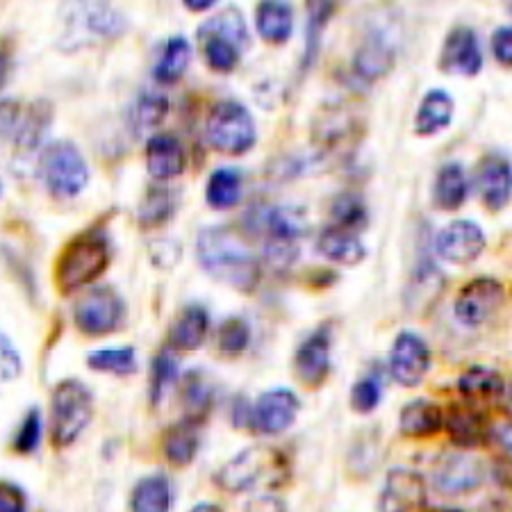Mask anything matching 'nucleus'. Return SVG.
<instances>
[{
  "label": "nucleus",
  "instance_id": "obj_30",
  "mask_svg": "<svg viewBox=\"0 0 512 512\" xmlns=\"http://www.w3.org/2000/svg\"><path fill=\"white\" fill-rule=\"evenodd\" d=\"M180 401H183L185 419L203 426L214 408V385L203 369H189L180 378Z\"/></svg>",
  "mask_w": 512,
  "mask_h": 512
},
{
  "label": "nucleus",
  "instance_id": "obj_2",
  "mask_svg": "<svg viewBox=\"0 0 512 512\" xmlns=\"http://www.w3.org/2000/svg\"><path fill=\"white\" fill-rule=\"evenodd\" d=\"M292 467L287 456L276 447L258 444L249 447L235 458H230L224 467L214 474V483L230 494L251 492L253 487H280L289 481Z\"/></svg>",
  "mask_w": 512,
  "mask_h": 512
},
{
  "label": "nucleus",
  "instance_id": "obj_47",
  "mask_svg": "<svg viewBox=\"0 0 512 512\" xmlns=\"http://www.w3.org/2000/svg\"><path fill=\"white\" fill-rule=\"evenodd\" d=\"M23 371L21 353L12 344L10 337L0 333V383H12Z\"/></svg>",
  "mask_w": 512,
  "mask_h": 512
},
{
  "label": "nucleus",
  "instance_id": "obj_5",
  "mask_svg": "<svg viewBox=\"0 0 512 512\" xmlns=\"http://www.w3.org/2000/svg\"><path fill=\"white\" fill-rule=\"evenodd\" d=\"M362 139H365V119L351 103H324L312 119V146L321 158H351Z\"/></svg>",
  "mask_w": 512,
  "mask_h": 512
},
{
  "label": "nucleus",
  "instance_id": "obj_41",
  "mask_svg": "<svg viewBox=\"0 0 512 512\" xmlns=\"http://www.w3.org/2000/svg\"><path fill=\"white\" fill-rule=\"evenodd\" d=\"M87 367L98 374L132 376L137 371V353L132 346H105L87 355Z\"/></svg>",
  "mask_w": 512,
  "mask_h": 512
},
{
  "label": "nucleus",
  "instance_id": "obj_22",
  "mask_svg": "<svg viewBox=\"0 0 512 512\" xmlns=\"http://www.w3.org/2000/svg\"><path fill=\"white\" fill-rule=\"evenodd\" d=\"M251 233H264L269 239H276V242H289L299 244V239L308 235V214L299 205H274V208L267 210H255L253 212Z\"/></svg>",
  "mask_w": 512,
  "mask_h": 512
},
{
  "label": "nucleus",
  "instance_id": "obj_35",
  "mask_svg": "<svg viewBox=\"0 0 512 512\" xmlns=\"http://www.w3.org/2000/svg\"><path fill=\"white\" fill-rule=\"evenodd\" d=\"M469 183L465 167L460 162H447L437 171L433 183V205L442 212L460 210L467 201Z\"/></svg>",
  "mask_w": 512,
  "mask_h": 512
},
{
  "label": "nucleus",
  "instance_id": "obj_9",
  "mask_svg": "<svg viewBox=\"0 0 512 512\" xmlns=\"http://www.w3.org/2000/svg\"><path fill=\"white\" fill-rule=\"evenodd\" d=\"M128 32V19L117 7L107 3H76L69 10L66 32L60 39L64 51L94 44V41H114Z\"/></svg>",
  "mask_w": 512,
  "mask_h": 512
},
{
  "label": "nucleus",
  "instance_id": "obj_25",
  "mask_svg": "<svg viewBox=\"0 0 512 512\" xmlns=\"http://www.w3.org/2000/svg\"><path fill=\"white\" fill-rule=\"evenodd\" d=\"M396 64V48L385 39L383 32L371 30L360 41L353 55V73L355 78L365 82H376L385 78Z\"/></svg>",
  "mask_w": 512,
  "mask_h": 512
},
{
  "label": "nucleus",
  "instance_id": "obj_28",
  "mask_svg": "<svg viewBox=\"0 0 512 512\" xmlns=\"http://www.w3.org/2000/svg\"><path fill=\"white\" fill-rule=\"evenodd\" d=\"M201 447V424L192 419H180L162 435V453L173 467H189Z\"/></svg>",
  "mask_w": 512,
  "mask_h": 512
},
{
  "label": "nucleus",
  "instance_id": "obj_17",
  "mask_svg": "<svg viewBox=\"0 0 512 512\" xmlns=\"http://www.w3.org/2000/svg\"><path fill=\"white\" fill-rule=\"evenodd\" d=\"M442 428L447 431L453 447L462 451L478 449L492 440V424L485 410L465 401L451 403L449 410L444 412Z\"/></svg>",
  "mask_w": 512,
  "mask_h": 512
},
{
  "label": "nucleus",
  "instance_id": "obj_24",
  "mask_svg": "<svg viewBox=\"0 0 512 512\" xmlns=\"http://www.w3.org/2000/svg\"><path fill=\"white\" fill-rule=\"evenodd\" d=\"M444 285H447V280H444V274L431 255H421L406 287V308L415 315L431 312L433 305L440 301Z\"/></svg>",
  "mask_w": 512,
  "mask_h": 512
},
{
  "label": "nucleus",
  "instance_id": "obj_36",
  "mask_svg": "<svg viewBox=\"0 0 512 512\" xmlns=\"http://www.w3.org/2000/svg\"><path fill=\"white\" fill-rule=\"evenodd\" d=\"M305 10H308V23H305V46H303V55L299 64L301 76H305V73H308L317 62L326 26L328 21L333 19L337 3H330V0H310V3L305 5Z\"/></svg>",
  "mask_w": 512,
  "mask_h": 512
},
{
  "label": "nucleus",
  "instance_id": "obj_33",
  "mask_svg": "<svg viewBox=\"0 0 512 512\" xmlns=\"http://www.w3.org/2000/svg\"><path fill=\"white\" fill-rule=\"evenodd\" d=\"M53 126V105L46 98L32 101L23 105L19 126L12 137V142L21 148V151H35L44 142L48 128Z\"/></svg>",
  "mask_w": 512,
  "mask_h": 512
},
{
  "label": "nucleus",
  "instance_id": "obj_13",
  "mask_svg": "<svg viewBox=\"0 0 512 512\" xmlns=\"http://www.w3.org/2000/svg\"><path fill=\"white\" fill-rule=\"evenodd\" d=\"M301 412V401L287 387H274L251 403L249 428L258 435H280L294 426Z\"/></svg>",
  "mask_w": 512,
  "mask_h": 512
},
{
  "label": "nucleus",
  "instance_id": "obj_37",
  "mask_svg": "<svg viewBox=\"0 0 512 512\" xmlns=\"http://www.w3.org/2000/svg\"><path fill=\"white\" fill-rule=\"evenodd\" d=\"M317 249L328 260L346 264V267H355V264H360L367 258V249L360 242V237L340 226H328L321 230Z\"/></svg>",
  "mask_w": 512,
  "mask_h": 512
},
{
  "label": "nucleus",
  "instance_id": "obj_11",
  "mask_svg": "<svg viewBox=\"0 0 512 512\" xmlns=\"http://www.w3.org/2000/svg\"><path fill=\"white\" fill-rule=\"evenodd\" d=\"M506 301V287L492 276H478L462 285L456 296V319L465 328H478L490 321Z\"/></svg>",
  "mask_w": 512,
  "mask_h": 512
},
{
  "label": "nucleus",
  "instance_id": "obj_53",
  "mask_svg": "<svg viewBox=\"0 0 512 512\" xmlns=\"http://www.w3.org/2000/svg\"><path fill=\"white\" fill-rule=\"evenodd\" d=\"M14 69V44L7 37L0 39V92H3L7 82H10Z\"/></svg>",
  "mask_w": 512,
  "mask_h": 512
},
{
  "label": "nucleus",
  "instance_id": "obj_55",
  "mask_svg": "<svg viewBox=\"0 0 512 512\" xmlns=\"http://www.w3.org/2000/svg\"><path fill=\"white\" fill-rule=\"evenodd\" d=\"M249 417H251V403L244 399V396H237L233 403V426L244 428L249 426Z\"/></svg>",
  "mask_w": 512,
  "mask_h": 512
},
{
  "label": "nucleus",
  "instance_id": "obj_43",
  "mask_svg": "<svg viewBox=\"0 0 512 512\" xmlns=\"http://www.w3.org/2000/svg\"><path fill=\"white\" fill-rule=\"evenodd\" d=\"M180 378V365L176 353L162 349L151 362V376H148V399L151 406H160L169 387Z\"/></svg>",
  "mask_w": 512,
  "mask_h": 512
},
{
  "label": "nucleus",
  "instance_id": "obj_54",
  "mask_svg": "<svg viewBox=\"0 0 512 512\" xmlns=\"http://www.w3.org/2000/svg\"><path fill=\"white\" fill-rule=\"evenodd\" d=\"M246 512H287V508L278 497H271V494H262V497H255V499L249 501Z\"/></svg>",
  "mask_w": 512,
  "mask_h": 512
},
{
  "label": "nucleus",
  "instance_id": "obj_6",
  "mask_svg": "<svg viewBox=\"0 0 512 512\" xmlns=\"http://www.w3.org/2000/svg\"><path fill=\"white\" fill-rule=\"evenodd\" d=\"M94 415V396L78 378H64L51 394V442L66 449L80 440Z\"/></svg>",
  "mask_w": 512,
  "mask_h": 512
},
{
  "label": "nucleus",
  "instance_id": "obj_39",
  "mask_svg": "<svg viewBox=\"0 0 512 512\" xmlns=\"http://www.w3.org/2000/svg\"><path fill=\"white\" fill-rule=\"evenodd\" d=\"M189 62H192V44L183 35H173L164 41L162 53L153 64V78L160 85H176L189 69Z\"/></svg>",
  "mask_w": 512,
  "mask_h": 512
},
{
  "label": "nucleus",
  "instance_id": "obj_44",
  "mask_svg": "<svg viewBox=\"0 0 512 512\" xmlns=\"http://www.w3.org/2000/svg\"><path fill=\"white\" fill-rule=\"evenodd\" d=\"M251 344V326L242 317H230L217 330V351L224 358H239Z\"/></svg>",
  "mask_w": 512,
  "mask_h": 512
},
{
  "label": "nucleus",
  "instance_id": "obj_49",
  "mask_svg": "<svg viewBox=\"0 0 512 512\" xmlns=\"http://www.w3.org/2000/svg\"><path fill=\"white\" fill-rule=\"evenodd\" d=\"M23 112V103L14 101V98H0V137L12 139L16 126H19Z\"/></svg>",
  "mask_w": 512,
  "mask_h": 512
},
{
  "label": "nucleus",
  "instance_id": "obj_10",
  "mask_svg": "<svg viewBox=\"0 0 512 512\" xmlns=\"http://www.w3.org/2000/svg\"><path fill=\"white\" fill-rule=\"evenodd\" d=\"M126 319V303L110 285L89 287L73 305V324L87 337L117 333Z\"/></svg>",
  "mask_w": 512,
  "mask_h": 512
},
{
  "label": "nucleus",
  "instance_id": "obj_42",
  "mask_svg": "<svg viewBox=\"0 0 512 512\" xmlns=\"http://www.w3.org/2000/svg\"><path fill=\"white\" fill-rule=\"evenodd\" d=\"M330 214H333V226H340L344 230L358 235L369 224V210L365 198L355 192H342L333 198L330 205Z\"/></svg>",
  "mask_w": 512,
  "mask_h": 512
},
{
  "label": "nucleus",
  "instance_id": "obj_4",
  "mask_svg": "<svg viewBox=\"0 0 512 512\" xmlns=\"http://www.w3.org/2000/svg\"><path fill=\"white\" fill-rule=\"evenodd\" d=\"M196 39L201 44L205 64L214 73L235 71L251 44L249 26H246L244 14L237 7H226L214 19L205 21L196 30Z\"/></svg>",
  "mask_w": 512,
  "mask_h": 512
},
{
  "label": "nucleus",
  "instance_id": "obj_57",
  "mask_svg": "<svg viewBox=\"0 0 512 512\" xmlns=\"http://www.w3.org/2000/svg\"><path fill=\"white\" fill-rule=\"evenodd\" d=\"M189 512H224V510H221V506H217V503L205 501V503H198V506H194Z\"/></svg>",
  "mask_w": 512,
  "mask_h": 512
},
{
  "label": "nucleus",
  "instance_id": "obj_21",
  "mask_svg": "<svg viewBox=\"0 0 512 512\" xmlns=\"http://www.w3.org/2000/svg\"><path fill=\"white\" fill-rule=\"evenodd\" d=\"M146 169L155 183H167L183 176L187 167V151L183 142L171 132H155L146 139Z\"/></svg>",
  "mask_w": 512,
  "mask_h": 512
},
{
  "label": "nucleus",
  "instance_id": "obj_40",
  "mask_svg": "<svg viewBox=\"0 0 512 512\" xmlns=\"http://www.w3.org/2000/svg\"><path fill=\"white\" fill-rule=\"evenodd\" d=\"M242 198V171L235 167H221L212 171L205 185V201L212 210H230L235 208Z\"/></svg>",
  "mask_w": 512,
  "mask_h": 512
},
{
  "label": "nucleus",
  "instance_id": "obj_18",
  "mask_svg": "<svg viewBox=\"0 0 512 512\" xmlns=\"http://www.w3.org/2000/svg\"><path fill=\"white\" fill-rule=\"evenodd\" d=\"M440 69L449 76L462 78H474L481 73L483 51L474 28L456 26L449 32L440 51Z\"/></svg>",
  "mask_w": 512,
  "mask_h": 512
},
{
  "label": "nucleus",
  "instance_id": "obj_29",
  "mask_svg": "<svg viewBox=\"0 0 512 512\" xmlns=\"http://www.w3.org/2000/svg\"><path fill=\"white\" fill-rule=\"evenodd\" d=\"M444 410L435 401L415 399L403 406L399 415V431L410 440H426L442 431Z\"/></svg>",
  "mask_w": 512,
  "mask_h": 512
},
{
  "label": "nucleus",
  "instance_id": "obj_48",
  "mask_svg": "<svg viewBox=\"0 0 512 512\" xmlns=\"http://www.w3.org/2000/svg\"><path fill=\"white\" fill-rule=\"evenodd\" d=\"M264 260H267L271 269L285 271L292 267L296 260H299V244L276 242V239H269L267 246H264Z\"/></svg>",
  "mask_w": 512,
  "mask_h": 512
},
{
  "label": "nucleus",
  "instance_id": "obj_14",
  "mask_svg": "<svg viewBox=\"0 0 512 512\" xmlns=\"http://www.w3.org/2000/svg\"><path fill=\"white\" fill-rule=\"evenodd\" d=\"M390 376L403 387H417L431 369V346L412 330H401L390 349Z\"/></svg>",
  "mask_w": 512,
  "mask_h": 512
},
{
  "label": "nucleus",
  "instance_id": "obj_58",
  "mask_svg": "<svg viewBox=\"0 0 512 512\" xmlns=\"http://www.w3.org/2000/svg\"><path fill=\"white\" fill-rule=\"evenodd\" d=\"M426 512H465V510H458V508H433V510H426Z\"/></svg>",
  "mask_w": 512,
  "mask_h": 512
},
{
  "label": "nucleus",
  "instance_id": "obj_15",
  "mask_svg": "<svg viewBox=\"0 0 512 512\" xmlns=\"http://www.w3.org/2000/svg\"><path fill=\"white\" fill-rule=\"evenodd\" d=\"M330 349H333V330L328 324L312 330L299 344L294 353V374L301 385L319 390L328 381L330 369H333V358H330L333 351Z\"/></svg>",
  "mask_w": 512,
  "mask_h": 512
},
{
  "label": "nucleus",
  "instance_id": "obj_46",
  "mask_svg": "<svg viewBox=\"0 0 512 512\" xmlns=\"http://www.w3.org/2000/svg\"><path fill=\"white\" fill-rule=\"evenodd\" d=\"M41 433H44V424H41V412L39 408H30L26 417L21 419L19 428H16L12 449L19 456H32L41 444Z\"/></svg>",
  "mask_w": 512,
  "mask_h": 512
},
{
  "label": "nucleus",
  "instance_id": "obj_50",
  "mask_svg": "<svg viewBox=\"0 0 512 512\" xmlns=\"http://www.w3.org/2000/svg\"><path fill=\"white\" fill-rule=\"evenodd\" d=\"M0 512H28V497L16 483L0 481Z\"/></svg>",
  "mask_w": 512,
  "mask_h": 512
},
{
  "label": "nucleus",
  "instance_id": "obj_52",
  "mask_svg": "<svg viewBox=\"0 0 512 512\" xmlns=\"http://www.w3.org/2000/svg\"><path fill=\"white\" fill-rule=\"evenodd\" d=\"M180 253H183V249L173 239H162L158 244H151V258L162 269L173 267L180 260Z\"/></svg>",
  "mask_w": 512,
  "mask_h": 512
},
{
  "label": "nucleus",
  "instance_id": "obj_32",
  "mask_svg": "<svg viewBox=\"0 0 512 512\" xmlns=\"http://www.w3.org/2000/svg\"><path fill=\"white\" fill-rule=\"evenodd\" d=\"M178 205L180 201L176 189L164 183H153L146 189L142 203H139L137 208V224L144 230L169 224V221L176 217Z\"/></svg>",
  "mask_w": 512,
  "mask_h": 512
},
{
  "label": "nucleus",
  "instance_id": "obj_45",
  "mask_svg": "<svg viewBox=\"0 0 512 512\" xmlns=\"http://www.w3.org/2000/svg\"><path fill=\"white\" fill-rule=\"evenodd\" d=\"M383 401V381L376 371L358 378L351 387V408L358 415H371Z\"/></svg>",
  "mask_w": 512,
  "mask_h": 512
},
{
  "label": "nucleus",
  "instance_id": "obj_8",
  "mask_svg": "<svg viewBox=\"0 0 512 512\" xmlns=\"http://www.w3.org/2000/svg\"><path fill=\"white\" fill-rule=\"evenodd\" d=\"M39 178L48 194L76 198L89 185V167L80 148L69 139H57L39 155Z\"/></svg>",
  "mask_w": 512,
  "mask_h": 512
},
{
  "label": "nucleus",
  "instance_id": "obj_19",
  "mask_svg": "<svg viewBox=\"0 0 512 512\" xmlns=\"http://www.w3.org/2000/svg\"><path fill=\"white\" fill-rule=\"evenodd\" d=\"M426 481L415 469L394 467L385 476L378 508L381 512H419L426 506Z\"/></svg>",
  "mask_w": 512,
  "mask_h": 512
},
{
  "label": "nucleus",
  "instance_id": "obj_26",
  "mask_svg": "<svg viewBox=\"0 0 512 512\" xmlns=\"http://www.w3.org/2000/svg\"><path fill=\"white\" fill-rule=\"evenodd\" d=\"M208 333H210V312L205 310L201 303H189L178 312L176 319L171 321L167 349L173 353L176 351L192 353L205 342Z\"/></svg>",
  "mask_w": 512,
  "mask_h": 512
},
{
  "label": "nucleus",
  "instance_id": "obj_7",
  "mask_svg": "<svg viewBox=\"0 0 512 512\" xmlns=\"http://www.w3.org/2000/svg\"><path fill=\"white\" fill-rule=\"evenodd\" d=\"M205 139L214 151L224 155H246L258 142L253 114L233 98L217 101L205 119Z\"/></svg>",
  "mask_w": 512,
  "mask_h": 512
},
{
  "label": "nucleus",
  "instance_id": "obj_27",
  "mask_svg": "<svg viewBox=\"0 0 512 512\" xmlns=\"http://www.w3.org/2000/svg\"><path fill=\"white\" fill-rule=\"evenodd\" d=\"M456 103L447 89H428L415 114V132L419 137H435L453 123Z\"/></svg>",
  "mask_w": 512,
  "mask_h": 512
},
{
  "label": "nucleus",
  "instance_id": "obj_34",
  "mask_svg": "<svg viewBox=\"0 0 512 512\" xmlns=\"http://www.w3.org/2000/svg\"><path fill=\"white\" fill-rule=\"evenodd\" d=\"M130 512H171L173 485L167 474H148L139 478L128 499Z\"/></svg>",
  "mask_w": 512,
  "mask_h": 512
},
{
  "label": "nucleus",
  "instance_id": "obj_16",
  "mask_svg": "<svg viewBox=\"0 0 512 512\" xmlns=\"http://www.w3.org/2000/svg\"><path fill=\"white\" fill-rule=\"evenodd\" d=\"M485 244L487 239L483 228L469 219L451 221L435 237L437 255L451 264H458V267H467V264L481 258Z\"/></svg>",
  "mask_w": 512,
  "mask_h": 512
},
{
  "label": "nucleus",
  "instance_id": "obj_59",
  "mask_svg": "<svg viewBox=\"0 0 512 512\" xmlns=\"http://www.w3.org/2000/svg\"><path fill=\"white\" fill-rule=\"evenodd\" d=\"M0 192H3V189H0Z\"/></svg>",
  "mask_w": 512,
  "mask_h": 512
},
{
  "label": "nucleus",
  "instance_id": "obj_3",
  "mask_svg": "<svg viewBox=\"0 0 512 512\" xmlns=\"http://www.w3.org/2000/svg\"><path fill=\"white\" fill-rule=\"evenodd\" d=\"M110 267V242L101 230H87L73 237L57 255L55 285L60 294L69 296L82 287H89Z\"/></svg>",
  "mask_w": 512,
  "mask_h": 512
},
{
  "label": "nucleus",
  "instance_id": "obj_51",
  "mask_svg": "<svg viewBox=\"0 0 512 512\" xmlns=\"http://www.w3.org/2000/svg\"><path fill=\"white\" fill-rule=\"evenodd\" d=\"M492 53L501 66L512 64V28L501 26L492 35Z\"/></svg>",
  "mask_w": 512,
  "mask_h": 512
},
{
  "label": "nucleus",
  "instance_id": "obj_31",
  "mask_svg": "<svg viewBox=\"0 0 512 512\" xmlns=\"http://www.w3.org/2000/svg\"><path fill=\"white\" fill-rule=\"evenodd\" d=\"M255 30L267 44H285L294 30V10L283 0H262L255 7Z\"/></svg>",
  "mask_w": 512,
  "mask_h": 512
},
{
  "label": "nucleus",
  "instance_id": "obj_38",
  "mask_svg": "<svg viewBox=\"0 0 512 512\" xmlns=\"http://www.w3.org/2000/svg\"><path fill=\"white\" fill-rule=\"evenodd\" d=\"M169 110L171 103L167 94L155 92V89H144V92L135 98V103L130 105V130L135 132V135H144V132L160 128L162 121L167 119Z\"/></svg>",
  "mask_w": 512,
  "mask_h": 512
},
{
  "label": "nucleus",
  "instance_id": "obj_12",
  "mask_svg": "<svg viewBox=\"0 0 512 512\" xmlns=\"http://www.w3.org/2000/svg\"><path fill=\"white\" fill-rule=\"evenodd\" d=\"M487 469L481 458L472 453H447L437 460L433 469V485L444 497H465L485 483Z\"/></svg>",
  "mask_w": 512,
  "mask_h": 512
},
{
  "label": "nucleus",
  "instance_id": "obj_56",
  "mask_svg": "<svg viewBox=\"0 0 512 512\" xmlns=\"http://www.w3.org/2000/svg\"><path fill=\"white\" fill-rule=\"evenodd\" d=\"M189 12H208V10H212L214 5V0H185L183 3Z\"/></svg>",
  "mask_w": 512,
  "mask_h": 512
},
{
  "label": "nucleus",
  "instance_id": "obj_20",
  "mask_svg": "<svg viewBox=\"0 0 512 512\" xmlns=\"http://www.w3.org/2000/svg\"><path fill=\"white\" fill-rule=\"evenodd\" d=\"M476 192L490 212H501L510 205L512 171L510 162L499 153L485 155L476 167Z\"/></svg>",
  "mask_w": 512,
  "mask_h": 512
},
{
  "label": "nucleus",
  "instance_id": "obj_23",
  "mask_svg": "<svg viewBox=\"0 0 512 512\" xmlns=\"http://www.w3.org/2000/svg\"><path fill=\"white\" fill-rule=\"evenodd\" d=\"M458 392L465 403H472L476 408L490 406V403H499L503 410H510L506 406V399L510 390L506 381H503L499 371L483 365H472L465 374L458 378Z\"/></svg>",
  "mask_w": 512,
  "mask_h": 512
},
{
  "label": "nucleus",
  "instance_id": "obj_1",
  "mask_svg": "<svg viewBox=\"0 0 512 512\" xmlns=\"http://www.w3.org/2000/svg\"><path fill=\"white\" fill-rule=\"evenodd\" d=\"M196 255L205 274L221 285L242 294H251L260 285V262L226 226L203 228L196 237Z\"/></svg>",
  "mask_w": 512,
  "mask_h": 512
}]
</instances>
